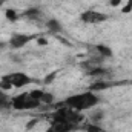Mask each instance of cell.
<instances>
[{"label":"cell","instance_id":"cell-6","mask_svg":"<svg viewBox=\"0 0 132 132\" xmlns=\"http://www.w3.org/2000/svg\"><path fill=\"white\" fill-rule=\"evenodd\" d=\"M32 37L28 35V34H14L11 38H9V46L14 48V49H20L23 48L28 42H31Z\"/></svg>","mask_w":132,"mask_h":132},{"label":"cell","instance_id":"cell-8","mask_svg":"<svg viewBox=\"0 0 132 132\" xmlns=\"http://www.w3.org/2000/svg\"><path fill=\"white\" fill-rule=\"evenodd\" d=\"M46 28L49 29V32H52V34L62 32V25H60V22H59V20H55V19H51V20H48V23H46Z\"/></svg>","mask_w":132,"mask_h":132},{"label":"cell","instance_id":"cell-10","mask_svg":"<svg viewBox=\"0 0 132 132\" xmlns=\"http://www.w3.org/2000/svg\"><path fill=\"white\" fill-rule=\"evenodd\" d=\"M89 75H92V77H100L98 80H101V78H104V77L108 75V71H106L104 68H101V66H97V68H94V69L89 71Z\"/></svg>","mask_w":132,"mask_h":132},{"label":"cell","instance_id":"cell-3","mask_svg":"<svg viewBox=\"0 0 132 132\" xmlns=\"http://www.w3.org/2000/svg\"><path fill=\"white\" fill-rule=\"evenodd\" d=\"M42 103L37 98H34L31 92H25V94H20L17 97L11 100V106L19 109V111H26V109H35L38 108Z\"/></svg>","mask_w":132,"mask_h":132},{"label":"cell","instance_id":"cell-7","mask_svg":"<svg viewBox=\"0 0 132 132\" xmlns=\"http://www.w3.org/2000/svg\"><path fill=\"white\" fill-rule=\"evenodd\" d=\"M77 126L68 121H60V120H54L52 125L49 126L48 132H72Z\"/></svg>","mask_w":132,"mask_h":132},{"label":"cell","instance_id":"cell-17","mask_svg":"<svg viewBox=\"0 0 132 132\" xmlns=\"http://www.w3.org/2000/svg\"><path fill=\"white\" fill-rule=\"evenodd\" d=\"M121 2H123V0H111V5H112V6H118Z\"/></svg>","mask_w":132,"mask_h":132},{"label":"cell","instance_id":"cell-9","mask_svg":"<svg viewBox=\"0 0 132 132\" xmlns=\"http://www.w3.org/2000/svg\"><path fill=\"white\" fill-rule=\"evenodd\" d=\"M109 86H111V83H108L106 78H101V80L95 81V83L89 88V91H103V89H106V88H109Z\"/></svg>","mask_w":132,"mask_h":132},{"label":"cell","instance_id":"cell-5","mask_svg":"<svg viewBox=\"0 0 132 132\" xmlns=\"http://www.w3.org/2000/svg\"><path fill=\"white\" fill-rule=\"evenodd\" d=\"M81 22L85 23H89V25H95V23H101L106 20V15L101 14L98 11H94V9H89V11H85L81 15H80Z\"/></svg>","mask_w":132,"mask_h":132},{"label":"cell","instance_id":"cell-1","mask_svg":"<svg viewBox=\"0 0 132 132\" xmlns=\"http://www.w3.org/2000/svg\"><path fill=\"white\" fill-rule=\"evenodd\" d=\"M65 103L68 108H71L74 111H86V109H91V108L97 106L98 97L92 91H88V92H83V94H75V95L68 97Z\"/></svg>","mask_w":132,"mask_h":132},{"label":"cell","instance_id":"cell-14","mask_svg":"<svg viewBox=\"0 0 132 132\" xmlns=\"http://www.w3.org/2000/svg\"><path fill=\"white\" fill-rule=\"evenodd\" d=\"M6 17H8V20L14 22V20H17V12L14 9H6Z\"/></svg>","mask_w":132,"mask_h":132},{"label":"cell","instance_id":"cell-11","mask_svg":"<svg viewBox=\"0 0 132 132\" xmlns=\"http://www.w3.org/2000/svg\"><path fill=\"white\" fill-rule=\"evenodd\" d=\"M97 51H98V54L101 57H112L111 48H108V46H104V45H98V46H97Z\"/></svg>","mask_w":132,"mask_h":132},{"label":"cell","instance_id":"cell-13","mask_svg":"<svg viewBox=\"0 0 132 132\" xmlns=\"http://www.w3.org/2000/svg\"><path fill=\"white\" fill-rule=\"evenodd\" d=\"M28 19H37V17H40V11L37 9V8H32V9H29V11H26V14H25Z\"/></svg>","mask_w":132,"mask_h":132},{"label":"cell","instance_id":"cell-12","mask_svg":"<svg viewBox=\"0 0 132 132\" xmlns=\"http://www.w3.org/2000/svg\"><path fill=\"white\" fill-rule=\"evenodd\" d=\"M8 106H11V100L8 98V95L0 89V109H5Z\"/></svg>","mask_w":132,"mask_h":132},{"label":"cell","instance_id":"cell-15","mask_svg":"<svg viewBox=\"0 0 132 132\" xmlns=\"http://www.w3.org/2000/svg\"><path fill=\"white\" fill-rule=\"evenodd\" d=\"M86 132H103V129L100 126H97V125H89L86 128Z\"/></svg>","mask_w":132,"mask_h":132},{"label":"cell","instance_id":"cell-4","mask_svg":"<svg viewBox=\"0 0 132 132\" xmlns=\"http://www.w3.org/2000/svg\"><path fill=\"white\" fill-rule=\"evenodd\" d=\"M54 120H60V121H68V123H72V125H78L83 117L78 114V111H74L71 108H63V109H59L55 114H54Z\"/></svg>","mask_w":132,"mask_h":132},{"label":"cell","instance_id":"cell-16","mask_svg":"<svg viewBox=\"0 0 132 132\" xmlns=\"http://www.w3.org/2000/svg\"><path fill=\"white\" fill-rule=\"evenodd\" d=\"M131 9H132V0H129V3L123 8V12H131Z\"/></svg>","mask_w":132,"mask_h":132},{"label":"cell","instance_id":"cell-2","mask_svg":"<svg viewBox=\"0 0 132 132\" xmlns=\"http://www.w3.org/2000/svg\"><path fill=\"white\" fill-rule=\"evenodd\" d=\"M29 83H31L29 75H26L23 72H12V74H8V75L2 77L0 89L2 91H8L11 88H25Z\"/></svg>","mask_w":132,"mask_h":132}]
</instances>
